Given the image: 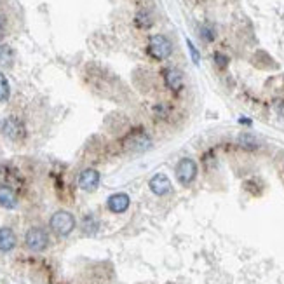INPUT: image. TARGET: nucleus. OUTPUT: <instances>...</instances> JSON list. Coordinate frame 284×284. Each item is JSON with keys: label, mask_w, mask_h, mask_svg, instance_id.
<instances>
[{"label": "nucleus", "mask_w": 284, "mask_h": 284, "mask_svg": "<svg viewBox=\"0 0 284 284\" xmlns=\"http://www.w3.org/2000/svg\"><path fill=\"white\" fill-rule=\"evenodd\" d=\"M49 225H51V230L60 237H66L73 232L75 228V216L68 211H56L49 220Z\"/></svg>", "instance_id": "1"}, {"label": "nucleus", "mask_w": 284, "mask_h": 284, "mask_svg": "<svg viewBox=\"0 0 284 284\" xmlns=\"http://www.w3.org/2000/svg\"><path fill=\"white\" fill-rule=\"evenodd\" d=\"M148 53L152 58L156 60L162 61V60H168L173 53V44L169 42L168 37L164 35H152L148 40Z\"/></svg>", "instance_id": "2"}, {"label": "nucleus", "mask_w": 284, "mask_h": 284, "mask_svg": "<svg viewBox=\"0 0 284 284\" xmlns=\"http://www.w3.org/2000/svg\"><path fill=\"white\" fill-rule=\"evenodd\" d=\"M24 244L27 248L33 253H40L44 249H47L49 246V236L44 228L40 227H32L24 236Z\"/></svg>", "instance_id": "3"}, {"label": "nucleus", "mask_w": 284, "mask_h": 284, "mask_svg": "<svg viewBox=\"0 0 284 284\" xmlns=\"http://www.w3.org/2000/svg\"><path fill=\"white\" fill-rule=\"evenodd\" d=\"M195 176H197V164H195L192 159L185 157L182 159V161L178 162L176 166V178L178 182L182 183V185H190L192 182L195 179Z\"/></svg>", "instance_id": "4"}, {"label": "nucleus", "mask_w": 284, "mask_h": 284, "mask_svg": "<svg viewBox=\"0 0 284 284\" xmlns=\"http://www.w3.org/2000/svg\"><path fill=\"white\" fill-rule=\"evenodd\" d=\"M124 145H126L129 150L143 152V150H147L150 145H152V141H150V138L145 135L143 131H135V133H129L127 138L124 140Z\"/></svg>", "instance_id": "5"}, {"label": "nucleus", "mask_w": 284, "mask_h": 284, "mask_svg": "<svg viewBox=\"0 0 284 284\" xmlns=\"http://www.w3.org/2000/svg\"><path fill=\"white\" fill-rule=\"evenodd\" d=\"M148 185H150V190H152L156 195H161V197L162 195L171 194V190H173V183H171V179L162 173L153 174Z\"/></svg>", "instance_id": "6"}, {"label": "nucleus", "mask_w": 284, "mask_h": 284, "mask_svg": "<svg viewBox=\"0 0 284 284\" xmlns=\"http://www.w3.org/2000/svg\"><path fill=\"white\" fill-rule=\"evenodd\" d=\"M129 204H131V199H129L127 194H124V192H117V194L110 195L107 200V208L110 210L112 213H115V215H120V213H126Z\"/></svg>", "instance_id": "7"}, {"label": "nucleus", "mask_w": 284, "mask_h": 284, "mask_svg": "<svg viewBox=\"0 0 284 284\" xmlns=\"http://www.w3.org/2000/svg\"><path fill=\"white\" fill-rule=\"evenodd\" d=\"M99 185V173L96 169H84L79 176V187L86 192H93Z\"/></svg>", "instance_id": "8"}, {"label": "nucleus", "mask_w": 284, "mask_h": 284, "mask_svg": "<svg viewBox=\"0 0 284 284\" xmlns=\"http://www.w3.org/2000/svg\"><path fill=\"white\" fill-rule=\"evenodd\" d=\"M164 82L173 93H178L183 87V75L176 68H166L164 70Z\"/></svg>", "instance_id": "9"}, {"label": "nucleus", "mask_w": 284, "mask_h": 284, "mask_svg": "<svg viewBox=\"0 0 284 284\" xmlns=\"http://www.w3.org/2000/svg\"><path fill=\"white\" fill-rule=\"evenodd\" d=\"M16 234L9 227H0V251L9 253L16 248Z\"/></svg>", "instance_id": "10"}, {"label": "nucleus", "mask_w": 284, "mask_h": 284, "mask_svg": "<svg viewBox=\"0 0 284 284\" xmlns=\"http://www.w3.org/2000/svg\"><path fill=\"white\" fill-rule=\"evenodd\" d=\"M4 133L6 136H9L11 140H19L24 135V127L18 119H7L4 122Z\"/></svg>", "instance_id": "11"}, {"label": "nucleus", "mask_w": 284, "mask_h": 284, "mask_svg": "<svg viewBox=\"0 0 284 284\" xmlns=\"http://www.w3.org/2000/svg\"><path fill=\"white\" fill-rule=\"evenodd\" d=\"M0 206L6 210H14L18 206V197L9 187H0Z\"/></svg>", "instance_id": "12"}, {"label": "nucleus", "mask_w": 284, "mask_h": 284, "mask_svg": "<svg viewBox=\"0 0 284 284\" xmlns=\"http://www.w3.org/2000/svg\"><path fill=\"white\" fill-rule=\"evenodd\" d=\"M12 58H14V53L9 45H0V65L9 66L12 63Z\"/></svg>", "instance_id": "13"}, {"label": "nucleus", "mask_w": 284, "mask_h": 284, "mask_svg": "<svg viewBox=\"0 0 284 284\" xmlns=\"http://www.w3.org/2000/svg\"><path fill=\"white\" fill-rule=\"evenodd\" d=\"M239 145H241V147H244V148H248V150H253V148H258L260 141H258L256 138L251 136V135H242L239 138Z\"/></svg>", "instance_id": "14"}, {"label": "nucleus", "mask_w": 284, "mask_h": 284, "mask_svg": "<svg viewBox=\"0 0 284 284\" xmlns=\"http://www.w3.org/2000/svg\"><path fill=\"white\" fill-rule=\"evenodd\" d=\"M9 93H11L9 82H7L6 75L0 72V103H2V101H7V99H9Z\"/></svg>", "instance_id": "15"}, {"label": "nucleus", "mask_w": 284, "mask_h": 284, "mask_svg": "<svg viewBox=\"0 0 284 284\" xmlns=\"http://www.w3.org/2000/svg\"><path fill=\"white\" fill-rule=\"evenodd\" d=\"M187 45H189V53H190V56H192V61H194L195 65H199L200 63V56H199V51L195 49V45L190 42V40H187Z\"/></svg>", "instance_id": "16"}, {"label": "nucleus", "mask_w": 284, "mask_h": 284, "mask_svg": "<svg viewBox=\"0 0 284 284\" xmlns=\"http://www.w3.org/2000/svg\"><path fill=\"white\" fill-rule=\"evenodd\" d=\"M215 60H216V65H220V66H225L227 65V56H223V54H220V53H216L215 54Z\"/></svg>", "instance_id": "17"}, {"label": "nucleus", "mask_w": 284, "mask_h": 284, "mask_svg": "<svg viewBox=\"0 0 284 284\" xmlns=\"http://www.w3.org/2000/svg\"><path fill=\"white\" fill-rule=\"evenodd\" d=\"M202 39H206V40H213V32L211 30H208V28H202Z\"/></svg>", "instance_id": "18"}, {"label": "nucleus", "mask_w": 284, "mask_h": 284, "mask_svg": "<svg viewBox=\"0 0 284 284\" xmlns=\"http://www.w3.org/2000/svg\"><path fill=\"white\" fill-rule=\"evenodd\" d=\"M4 33H6V19L0 16V39L4 37Z\"/></svg>", "instance_id": "19"}, {"label": "nucleus", "mask_w": 284, "mask_h": 284, "mask_svg": "<svg viewBox=\"0 0 284 284\" xmlns=\"http://www.w3.org/2000/svg\"><path fill=\"white\" fill-rule=\"evenodd\" d=\"M241 124H251V120H248V119H241Z\"/></svg>", "instance_id": "20"}]
</instances>
